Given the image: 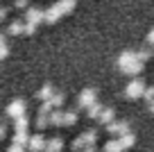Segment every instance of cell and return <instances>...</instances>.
<instances>
[{"label": "cell", "mask_w": 154, "mask_h": 152, "mask_svg": "<svg viewBox=\"0 0 154 152\" xmlns=\"http://www.w3.org/2000/svg\"><path fill=\"white\" fill-rule=\"evenodd\" d=\"M97 102V91L93 89V86H88V89H82V93L77 95V107L79 109L86 111L88 107H93Z\"/></svg>", "instance_id": "8"}, {"label": "cell", "mask_w": 154, "mask_h": 152, "mask_svg": "<svg viewBox=\"0 0 154 152\" xmlns=\"http://www.w3.org/2000/svg\"><path fill=\"white\" fill-rule=\"evenodd\" d=\"M7 36H9L7 32L0 36V59H5L7 55H9V43H7Z\"/></svg>", "instance_id": "19"}, {"label": "cell", "mask_w": 154, "mask_h": 152, "mask_svg": "<svg viewBox=\"0 0 154 152\" xmlns=\"http://www.w3.org/2000/svg\"><path fill=\"white\" fill-rule=\"evenodd\" d=\"M54 93H57V91H54V86H52V84H43L41 89L36 91V98L41 100V102H45V100H50Z\"/></svg>", "instance_id": "17"}, {"label": "cell", "mask_w": 154, "mask_h": 152, "mask_svg": "<svg viewBox=\"0 0 154 152\" xmlns=\"http://www.w3.org/2000/svg\"><path fill=\"white\" fill-rule=\"evenodd\" d=\"M102 152H104V150H102Z\"/></svg>", "instance_id": "29"}, {"label": "cell", "mask_w": 154, "mask_h": 152, "mask_svg": "<svg viewBox=\"0 0 154 152\" xmlns=\"http://www.w3.org/2000/svg\"><path fill=\"white\" fill-rule=\"evenodd\" d=\"M75 0H57L52 7H48L45 9V23H57L59 18H63V16H68L72 9H75Z\"/></svg>", "instance_id": "2"}, {"label": "cell", "mask_w": 154, "mask_h": 152, "mask_svg": "<svg viewBox=\"0 0 154 152\" xmlns=\"http://www.w3.org/2000/svg\"><path fill=\"white\" fill-rule=\"evenodd\" d=\"M63 102H66V95H63V93H59V91H57V93H54L50 100L41 102L38 111H48V114H50V111H54V109H61V107H63Z\"/></svg>", "instance_id": "11"}, {"label": "cell", "mask_w": 154, "mask_h": 152, "mask_svg": "<svg viewBox=\"0 0 154 152\" xmlns=\"http://www.w3.org/2000/svg\"><path fill=\"white\" fill-rule=\"evenodd\" d=\"M29 7V0H14V9H18V11H25Z\"/></svg>", "instance_id": "21"}, {"label": "cell", "mask_w": 154, "mask_h": 152, "mask_svg": "<svg viewBox=\"0 0 154 152\" xmlns=\"http://www.w3.org/2000/svg\"><path fill=\"white\" fill-rule=\"evenodd\" d=\"M134 143H136V134L127 132V134H122V136H111L109 141L104 143L102 150L104 152H125V150H129Z\"/></svg>", "instance_id": "3"}, {"label": "cell", "mask_w": 154, "mask_h": 152, "mask_svg": "<svg viewBox=\"0 0 154 152\" xmlns=\"http://www.w3.org/2000/svg\"><path fill=\"white\" fill-rule=\"evenodd\" d=\"M34 125H36V129H48V127H52V123H50V114H48V111H36Z\"/></svg>", "instance_id": "15"}, {"label": "cell", "mask_w": 154, "mask_h": 152, "mask_svg": "<svg viewBox=\"0 0 154 152\" xmlns=\"http://www.w3.org/2000/svg\"><path fill=\"white\" fill-rule=\"evenodd\" d=\"M95 141H97V129H86V132H82L75 141L70 143V147L75 152H82V150H86V147L95 145Z\"/></svg>", "instance_id": "6"}, {"label": "cell", "mask_w": 154, "mask_h": 152, "mask_svg": "<svg viewBox=\"0 0 154 152\" xmlns=\"http://www.w3.org/2000/svg\"><path fill=\"white\" fill-rule=\"evenodd\" d=\"M45 145H48V138H45L43 134H41V129H38L36 134H32V136H29L27 150H29V152H43Z\"/></svg>", "instance_id": "13"}, {"label": "cell", "mask_w": 154, "mask_h": 152, "mask_svg": "<svg viewBox=\"0 0 154 152\" xmlns=\"http://www.w3.org/2000/svg\"><path fill=\"white\" fill-rule=\"evenodd\" d=\"M116 118V114H113V109H111V107H102V111L100 114H97V118H95V123H100V125H109L111 120Z\"/></svg>", "instance_id": "16"}, {"label": "cell", "mask_w": 154, "mask_h": 152, "mask_svg": "<svg viewBox=\"0 0 154 152\" xmlns=\"http://www.w3.org/2000/svg\"><path fill=\"white\" fill-rule=\"evenodd\" d=\"M145 82L140 80L138 75L134 77V80L129 82V84L125 86V98H129V100H138V98H143V93H145Z\"/></svg>", "instance_id": "7"}, {"label": "cell", "mask_w": 154, "mask_h": 152, "mask_svg": "<svg viewBox=\"0 0 154 152\" xmlns=\"http://www.w3.org/2000/svg\"><path fill=\"white\" fill-rule=\"evenodd\" d=\"M116 66H118V71H120L122 75H131V77H136V75H140V73H143L145 62L140 59L138 50H125V52L118 57Z\"/></svg>", "instance_id": "1"}, {"label": "cell", "mask_w": 154, "mask_h": 152, "mask_svg": "<svg viewBox=\"0 0 154 152\" xmlns=\"http://www.w3.org/2000/svg\"><path fill=\"white\" fill-rule=\"evenodd\" d=\"M23 18L27 21V23H32V25H41V23H45V9H41V7H32V5H29L27 9H25Z\"/></svg>", "instance_id": "10"}, {"label": "cell", "mask_w": 154, "mask_h": 152, "mask_svg": "<svg viewBox=\"0 0 154 152\" xmlns=\"http://www.w3.org/2000/svg\"><path fill=\"white\" fill-rule=\"evenodd\" d=\"M147 41H149V43H154V27L149 30V34H147Z\"/></svg>", "instance_id": "26"}, {"label": "cell", "mask_w": 154, "mask_h": 152, "mask_svg": "<svg viewBox=\"0 0 154 152\" xmlns=\"http://www.w3.org/2000/svg\"><path fill=\"white\" fill-rule=\"evenodd\" d=\"M63 150V138L61 136H52L48 141V145H45L43 152H61Z\"/></svg>", "instance_id": "18"}, {"label": "cell", "mask_w": 154, "mask_h": 152, "mask_svg": "<svg viewBox=\"0 0 154 152\" xmlns=\"http://www.w3.org/2000/svg\"><path fill=\"white\" fill-rule=\"evenodd\" d=\"M149 109H152V114H154V102H149Z\"/></svg>", "instance_id": "27"}, {"label": "cell", "mask_w": 154, "mask_h": 152, "mask_svg": "<svg viewBox=\"0 0 154 152\" xmlns=\"http://www.w3.org/2000/svg\"><path fill=\"white\" fill-rule=\"evenodd\" d=\"M29 136H32V134H29V118H27V114H25V116H20V118L14 120V134H11V141L20 143V145H27Z\"/></svg>", "instance_id": "4"}, {"label": "cell", "mask_w": 154, "mask_h": 152, "mask_svg": "<svg viewBox=\"0 0 154 152\" xmlns=\"http://www.w3.org/2000/svg\"><path fill=\"white\" fill-rule=\"evenodd\" d=\"M102 107H104V105H100V102H95V105H93V107H88V109H86L88 118H91V120H95V118H97V114H100V111H102Z\"/></svg>", "instance_id": "20"}, {"label": "cell", "mask_w": 154, "mask_h": 152, "mask_svg": "<svg viewBox=\"0 0 154 152\" xmlns=\"http://www.w3.org/2000/svg\"><path fill=\"white\" fill-rule=\"evenodd\" d=\"M9 16V7H0V21H7Z\"/></svg>", "instance_id": "24"}, {"label": "cell", "mask_w": 154, "mask_h": 152, "mask_svg": "<svg viewBox=\"0 0 154 152\" xmlns=\"http://www.w3.org/2000/svg\"><path fill=\"white\" fill-rule=\"evenodd\" d=\"M0 136H2V138L7 136V125H0Z\"/></svg>", "instance_id": "25"}, {"label": "cell", "mask_w": 154, "mask_h": 152, "mask_svg": "<svg viewBox=\"0 0 154 152\" xmlns=\"http://www.w3.org/2000/svg\"><path fill=\"white\" fill-rule=\"evenodd\" d=\"M7 34L9 36H25V18H14L7 25Z\"/></svg>", "instance_id": "14"}, {"label": "cell", "mask_w": 154, "mask_h": 152, "mask_svg": "<svg viewBox=\"0 0 154 152\" xmlns=\"http://www.w3.org/2000/svg\"><path fill=\"white\" fill-rule=\"evenodd\" d=\"M5 114H7V118H11V120H16V118H20V116H25V114H27V105H25V100H20V98L11 100L9 105H7Z\"/></svg>", "instance_id": "9"}, {"label": "cell", "mask_w": 154, "mask_h": 152, "mask_svg": "<svg viewBox=\"0 0 154 152\" xmlns=\"http://www.w3.org/2000/svg\"><path fill=\"white\" fill-rule=\"evenodd\" d=\"M25 150H27V145H20V143H14V141L7 147V152H25Z\"/></svg>", "instance_id": "23"}, {"label": "cell", "mask_w": 154, "mask_h": 152, "mask_svg": "<svg viewBox=\"0 0 154 152\" xmlns=\"http://www.w3.org/2000/svg\"><path fill=\"white\" fill-rule=\"evenodd\" d=\"M152 52H154V43H152Z\"/></svg>", "instance_id": "28"}, {"label": "cell", "mask_w": 154, "mask_h": 152, "mask_svg": "<svg viewBox=\"0 0 154 152\" xmlns=\"http://www.w3.org/2000/svg\"><path fill=\"white\" fill-rule=\"evenodd\" d=\"M50 123H52V127H70V125L77 123V111L54 109L50 111Z\"/></svg>", "instance_id": "5"}, {"label": "cell", "mask_w": 154, "mask_h": 152, "mask_svg": "<svg viewBox=\"0 0 154 152\" xmlns=\"http://www.w3.org/2000/svg\"><path fill=\"white\" fill-rule=\"evenodd\" d=\"M143 100H145V102H154V86H147V89H145Z\"/></svg>", "instance_id": "22"}, {"label": "cell", "mask_w": 154, "mask_h": 152, "mask_svg": "<svg viewBox=\"0 0 154 152\" xmlns=\"http://www.w3.org/2000/svg\"><path fill=\"white\" fill-rule=\"evenodd\" d=\"M106 132H109V136H122V134L131 132V129H129V123H127V120H116L113 118L106 125Z\"/></svg>", "instance_id": "12"}]
</instances>
